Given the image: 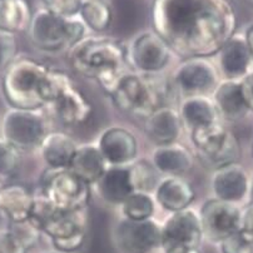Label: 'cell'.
I'll return each mask as SVG.
<instances>
[{
  "instance_id": "25",
  "label": "cell",
  "mask_w": 253,
  "mask_h": 253,
  "mask_svg": "<svg viewBox=\"0 0 253 253\" xmlns=\"http://www.w3.org/2000/svg\"><path fill=\"white\" fill-rule=\"evenodd\" d=\"M98 192L109 205H123L134 189L128 167H109L97 183Z\"/></svg>"
},
{
  "instance_id": "30",
  "label": "cell",
  "mask_w": 253,
  "mask_h": 253,
  "mask_svg": "<svg viewBox=\"0 0 253 253\" xmlns=\"http://www.w3.org/2000/svg\"><path fill=\"white\" fill-rule=\"evenodd\" d=\"M126 167L129 170L130 180H132L134 192L149 193L157 188L159 183V172L154 168L152 162L147 161V159H140V161L132 162Z\"/></svg>"
},
{
  "instance_id": "46",
  "label": "cell",
  "mask_w": 253,
  "mask_h": 253,
  "mask_svg": "<svg viewBox=\"0 0 253 253\" xmlns=\"http://www.w3.org/2000/svg\"><path fill=\"white\" fill-rule=\"evenodd\" d=\"M1 186H3V183H1V182H0V187H1Z\"/></svg>"
},
{
  "instance_id": "16",
  "label": "cell",
  "mask_w": 253,
  "mask_h": 253,
  "mask_svg": "<svg viewBox=\"0 0 253 253\" xmlns=\"http://www.w3.org/2000/svg\"><path fill=\"white\" fill-rule=\"evenodd\" d=\"M98 148L111 167H126L135 161L138 143L134 134L126 128L113 126L100 137Z\"/></svg>"
},
{
  "instance_id": "28",
  "label": "cell",
  "mask_w": 253,
  "mask_h": 253,
  "mask_svg": "<svg viewBox=\"0 0 253 253\" xmlns=\"http://www.w3.org/2000/svg\"><path fill=\"white\" fill-rule=\"evenodd\" d=\"M32 11L27 0H0V29L15 33L28 30Z\"/></svg>"
},
{
  "instance_id": "1",
  "label": "cell",
  "mask_w": 253,
  "mask_h": 253,
  "mask_svg": "<svg viewBox=\"0 0 253 253\" xmlns=\"http://www.w3.org/2000/svg\"><path fill=\"white\" fill-rule=\"evenodd\" d=\"M151 20L154 32L186 59L215 55L238 24L231 0H153Z\"/></svg>"
},
{
  "instance_id": "37",
  "label": "cell",
  "mask_w": 253,
  "mask_h": 253,
  "mask_svg": "<svg viewBox=\"0 0 253 253\" xmlns=\"http://www.w3.org/2000/svg\"><path fill=\"white\" fill-rule=\"evenodd\" d=\"M27 251L9 229L0 231V253H27Z\"/></svg>"
},
{
  "instance_id": "15",
  "label": "cell",
  "mask_w": 253,
  "mask_h": 253,
  "mask_svg": "<svg viewBox=\"0 0 253 253\" xmlns=\"http://www.w3.org/2000/svg\"><path fill=\"white\" fill-rule=\"evenodd\" d=\"M173 81L188 97L206 95L218 84V73L207 58H188L177 68Z\"/></svg>"
},
{
  "instance_id": "19",
  "label": "cell",
  "mask_w": 253,
  "mask_h": 253,
  "mask_svg": "<svg viewBox=\"0 0 253 253\" xmlns=\"http://www.w3.org/2000/svg\"><path fill=\"white\" fill-rule=\"evenodd\" d=\"M182 119L174 108L162 105L146 118L144 130L157 146H166L177 142L182 132Z\"/></svg>"
},
{
  "instance_id": "7",
  "label": "cell",
  "mask_w": 253,
  "mask_h": 253,
  "mask_svg": "<svg viewBox=\"0 0 253 253\" xmlns=\"http://www.w3.org/2000/svg\"><path fill=\"white\" fill-rule=\"evenodd\" d=\"M191 139L200 161L213 169L238 163L242 156L238 138L219 122L191 130Z\"/></svg>"
},
{
  "instance_id": "21",
  "label": "cell",
  "mask_w": 253,
  "mask_h": 253,
  "mask_svg": "<svg viewBox=\"0 0 253 253\" xmlns=\"http://www.w3.org/2000/svg\"><path fill=\"white\" fill-rule=\"evenodd\" d=\"M213 103L219 114V118L229 122H237L248 113L247 104L243 99L240 81L223 79L213 90Z\"/></svg>"
},
{
  "instance_id": "2",
  "label": "cell",
  "mask_w": 253,
  "mask_h": 253,
  "mask_svg": "<svg viewBox=\"0 0 253 253\" xmlns=\"http://www.w3.org/2000/svg\"><path fill=\"white\" fill-rule=\"evenodd\" d=\"M69 62L76 72L95 79L107 93L124 74L126 49L117 39L104 37L83 38L69 49Z\"/></svg>"
},
{
  "instance_id": "24",
  "label": "cell",
  "mask_w": 253,
  "mask_h": 253,
  "mask_svg": "<svg viewBox=\"0 0 253 253\" xmlns=\"http://www.w3.org/2000/svg\"><path fill=\"white\" fill-rule=\"evenodd\" d=\"M43 159L50 169H67L76 154V140L64 132L46 133L39 146Z\"/></svg>"
},
{
  "instance_id": "26",
  "label": "cell",
  "mask_w": 253,
  "mask_h": 253,
  "mask_svg": "<svg viewBox=\"0 0 253 253\" xmlns=\"http://www.w3.org/2000/svg\"><path fill=\"white\" fill-rule=\"evenodd\" d=\"M68 169L90 186L97 183L108 167L98 146L84 144L77 148Z\"/></svg>"
},
{
  "instance_id": "6",
  "label": "cell",
  "mask_w": 253,
  "mask_h": 253,
  "mask_svg": "<svg viewBox=\"0 0 253 253\" xmlns=\"http://www.w3.org/2000/svg\"><path fill=\"white\" fill-rule=\"evenodd\" d=\"M29 38L39 50L58 53L70 49L84 38L85 25L82 20L58 15L41 9L32 16L28 28Z\"/></svg>"
},
{
  "instance_id": "36",
  "label": "cell",
  "mask_w": 253,
  "mask_h": 253,
  "mask_svg": "<svg viewBox=\"0 0 253 253\" xmlns=\"http://www.w3.org/2000/svg\"><path fill=\"white\" fill-rule=\"evenodd\" d=\"M238 234L245 242L253 243V201L241 210V224Z\"/></svg>"
},
{
  "instance_id": "13",
  "label": "cell",
  "mask_w": 253,
  "mask_h": 253,
  "mask_svg": "<svg viewBox=\"0 0 253 253\" xmlns=\"http://www.w3.org/2000/svg\"><path fill=\"white\" fill-rule=\"evenodd\" d=\"M203 236L215 243L238 233L241 224V208L234 203L213 198L202 206L200 212Z\"/></svg>"
},
{
  "instance_id": "39",
  "label": "cell",
  "mask_w": 253,
  "mask_h": 253,
  "mask_svg": "<svg viewBox=\"0 0 253 253\" xmlns=\"http://www.w3.org/2000/svg\"><path fill=\"white\" fill-rule=\"evenodd\" d=\"M245 242V241L241 238V236L238 233L233 234V236H229L228 238L222 241L219 245H221V251L222 253H237L238 248L241 247V245Z\"/></svg>"
},
{
  "instance_id": "9",
  "label": "cell",
  "mask_w": 253,
  "mask_h": 253,
  "mask_svg": "<svg viewBox=\"0 0 253 253\" xmlns=\"http://www.w3.org/2000/svg\"><path fill=\"white\" fill-rule=\"evenodd\" d=\"M42 193L60 211L88 208L90 186L70 169H50L43 179Z\"/></svg>"
},
{
  "instance_id": "11",
  "label": "cell",
  "mask_w": 253,
  "mask_h": 253,
  "mask_svg": "<svg viewBox=\"0 0 253 253\" xmlns=\"http://www.w3.org/2000/svg\"><path fill=\"white\" fill-rule=\"evenodd\" d=\"M172 49L167 42L156 32L142 33L132 42L126 50V63H129L140 74H151L161 72L168 64Z\"/></svg>"
},
{
  "instance_id": "3",
  "label": "cell",
  "mask_w": 253,
  "mask_h": 253,
  "mask_svg": "<svg viewBox=\"0 0 253 253\" xmlns=\"http://www.w3.org/2000/svg\"><path fill=\"white\" fill-rule=\"evenodd\" d=\"M41 92L44 104L50 105L55 118L64 126H79L92 116V103L63 70L49 68Z\"/></svg>"
},
{
  "instance_id": "8",
  "label": "cell",
  "mask_w": 253,
  "mask_h": 253,
  "mask_svg": "<svg viewBox=\"0 0 253 253\" xmlns=\"http://www.w3.org/2000/svg\"><path fill=\"white\" fill-rule=\"evenodd\" d=\"M45 119L41 109L10 108L1 122V138L18 151L38 148L46 134Z\"/></svg>"
},
{
  "instance_id": "22",
  "label": "cell",
  "mask_w": 253,
  "mask_h": 253,
  "mask_svg": "<svg viewBox=\"0 0 253 253\" xmlns=\"http://www.w3.org/2000/svg\"><path fill=\"white\" fill-rule=\"evenodd\" d=\"M196 198V192L188 180L182 177H167L159 180L156 188V201L170 213L189 208Z\"/></svg>"
},
{
  "instance_id": "41",
  "label": "cell",
  "mask_w": 253,
  "mask_h": 253,
  "mask_svg": "<svg viewBox=\"0 0 253 253\" xmlns=\"http://www.w3.org/2000/svg\"><path fill=\"white\" fill-rule=\"evenodd\" d=\"M166 253H201L198 248H173L166 251Z\"/></svg>"
},
{
  "instance_id": "10",
  "label": "cell",
  "mask_w": 253,
  "mask_h": 253,
  "mask_svg": "<svg viewBox=\"0 0 253 253\" xmlns=\"http://www.w3.org/2000/svg\"><path fill=\"white\" fill-rule=\"evenodd\" d=\"M88 228L86 208L79 211H60L58 208L42 224V233H45L51 243L60 252H74L83 246Z\"/></svg>"
},
{
  "instance_id": "4",
  "label": "cell",
  "mask_w": 253,
  "mask_h": 253,
  "mask_svg": "<svg viewBox=\"0 0 253 253\" xmlns=\"http://www.w3.org/2000/svg\"><path fill=\"white\" fill-rule=\"evenodd\" d=\"M48 65L29 57L15 58L1 76V92L10 108L41 109L42 83Z\"/></svg>"
},
{
  "instance_id": "23",
  "label": "cell",
  "mask_w": 253,
  "mask_h": 253,
  "mask_svg": "<svg viewBox=\"0 0 253 253\" xmlns=\"http://www.w3.org/2000/svg\"><path fill=\"white\" fill-rule=\"evenodd\" d=\"M152 165L159 173L168 177H182L191 170L193 157L187 147L175 142L157 147L152 156Z\"/></svg>"
},
{
  "instance_id": "42",
  "label": "cell",
  "mask_w": 253,
  "mask_h": 253,
  "mask_svg": "<svg viewBox=\"0 0 253 253\" xmlns=\"http://www.w3.org/2000/svg\"><path fill=\"white\" fill-rule=\"evenodd\" d=\"M237 253H253V243L243 242L238 248Z\"/></svg>"
},
{
  "instance_id": "43",
  "label": "cell",
  "mask_w": 253,
  "mask_h": 253,
  "mask_svg": "<svg viewBox=\"0 0 253 253\" xmlns=\"http://www.w3.org/2000/svg\"><path fill=\"white\" fill-rule=\"evenodd\" d=\"M250 194H251V201H253V179L251 182V186H250Z\"/></svg>"
},
{
  "instance_id": "40",
  "label": "cell",
  "mask_w": 253,
  "mask_h": 253,
  "mask_svg": "<svg viewBox=\"0 0 253 253\" xmlns=\"http://www.w3.org/2000/svg\"><path fill=\"white\" fill-rule=\"evenodd\" d=\"M245 39H246V43H247L248 48H250L251 54H252L253 57V23L248 27L247 32L245 34Z\"/></svg>"
},
{
  "instance_id": "14",
  "label": "cell",
  "mask_w": 253,
  "mask_h": 253,
  "mask_svg": "<svg viewBox=\"0 0 253 253\" xmlns=\"http://www.w3.org/2000/svg\"><path fill=\"white\" fill-rule=\"evenodd\" d=\"M203 236L200 213L192 208L174 212L162 226V248H198Z\"/></svg>"
},
{
  "instance_id": "17",
  "label": "cell",
  "mask_w": 253,
  "mask_h": 253,
  "mask_svg": "<svg viewBox=\"0 0 253 253\" xmlns=\"http://www.w3.org/2000/svg\"><path fill=\"white\" fill-rule=\"evenodd\" d=\"M250 177L248 173L240 163L223 166L214 169L212 177V189L215 198L224 202L238 203L243 202L250 194Z\"/></svg>"
},
{
  "instance_id": "31",
  "label": "cell",
  "mask_w": 253,
  "mask_h": 253,
  "mask_svg": "<svg viewBox=\"0 0 253 253\" xmlns=\"http://www.w3.org/2000/svg\"><path fill=\"white\" fill-rule=\"evenodd\" d=\"M122 211L126 219L144 221L151 219L156 211V205L149 193L134 192L122 205Z\"/></svg>"
},
{
  "instance_id": "38",
  "label": "cell",
  "mask_w": 253,
  "mask_h": 253,
  "mask_svg": "<svg viewBox=\"0 0 253 253\" xmlns=\"http://www.w3.org/2000/svg\"><path fill=\"white\" fill-rule=\"evenodd\" d=\"M241 90H242L243 99L247 104L250 112H253V70L240 81Z\"/></svg>"
},
{
  "instance_id": "34",
  "label": "cell",
  "mask_w": 253,
  "mask_h": 253,
  "mask_svg": "<svg viewBox=\"0 0 253 253\" xmlns=\"http://www.w3.org/2000/svg\"><path fill=\"white\" fill-rule=\"evenodd\" d=\"M18 44L15 34L0 29V72L3 73L5 68L16 58Z\"/></svg>"
},
{
  "instance_id": "27",
  "label": "cell",
  "mask_w": 253,
  "mask_h": 253,
  "mask_svg": "<svg viewBox=\"0 0 253 253\" xmlns=\"http://www.w3.org/2000/svg\"><path fill=\"white\" fill-rule=\"evenodd\" d=\"M182 123L189 129H198L210 126L219 122V114L214 107V103L207 95H191L187 97L180 105L178 112Z\"/></svg>"
},
{
  "instance_id": "20",
  "label": "cell",
  "mask_w": 253,
  "mask_h": 253,
  "mask_svg": "<svg viewBox=\"0 0 253 253\" xmlns=\"http://www.w3.org/2000/svg\"><path fill=\"white\" fill-rule=\"evenodd\" d=\"M34 194L23 184L0 187V215L9 223H19L29 218Z\"/></svg>"
},
{
  "instance_id": "12",
  "label": "cell",
  "mask_w": 253,
  "mask_h": 253,
  "mask_svg": "<svg viewBox=\"0 0 253 253\" xmlns=\"http://www.w3.org/2000/svg\"><path fill=\"white\" fill-rule=\"evenodd\" d=\"M121 253H152L162 247V226L153 218L144 221L122 219L114 231Z\"/></svg>"
},
{
  "instance_id": "29",
  "label": "cell",
  "mask_w": 253,
  "mask_h": 253,
  "mask_svg": "<svg viewBox=\"0 0 253 253\" xmlns=\"http://www.w3.org/2000/svg\"><path fill=\"white\" fill-rule=\"evenodd\" d=\"M78 14L83 24L97 33L104 32L111 25L112 9L104 0H82Z\"/></svg>"
},
{
  "instance_id": "44",
  "label": "cell",
  "mask_w": 253,
  "mask_h": 253,
  "mask_svg": "<svg viewBox=\"0 0 253 253\" xmlns=\"http://www.w3.org/2000/svg\"><path fill=\"white\" fill-rule=\"evenodd\" d=\"M245 1L248 4V5L251 6V8L253 9V0H245Z\"/></svg>"
},
{
  "instance_id": "45",
  "label": "cell",
  "mask_w": 253,
  "mask_h": 253,
  "mask_svg": "<svg viewBox=\"0 0 253 253\" xmlns=\"http://www.w3.org/2000/svg\"><path fill=\"white\" fill-rule=\"evenodd\" d=\"M252 156H253V144H252Z\"/></svg>"
},
{
  "instance_id": "35",
  "label": "cell",
  "mask_w": 253,
  "mask_h": 253,
  "mask_svg": "<svg viewBox=\"0 0 253 253\" xmlns=\"http://www.w3.org/2000/svg\"><path fill=\"white\" fill-rule=\"evenodd\" d=\"M44 9L54 14L72 18L79 13L82 0H41Z\"/></svg>"
},
{
  "instance_id": "33",
  "label": "cell",
  "mask_w": 253,
  "mask_h": 253,
  "mask_svg": "<svg viewBox=\"0 0 253 253\" xmlns=\"http://www.w3.org/2000/svg\"><path fill=\"white\" fill-rule=\"evenodd\" d=\"M8 229L27 250L34 247L41 240L42 232L37 227L33 226L29 219L19 222V223H10V227Z\"/></svg>"
},
{
  "instance_id": "18",
  "label": "cell",
  "mask_w": 253,
  "mask_h": 253,
  "mask_svg": "<svg viewBox=\"0 0 253 253\" xmlns=\"http://www.w3.org/2000/svg\"><path fill=\"white\" fill-rule=\"evenodd\" d=\"M215 55L224 79L241 81L253 70V57L242 35L234 34Z\"/></svg>"
},
{
  "instance_id": "5",
  "label": "cell",
  "mask_w": 253,
  "mask_h": 253,
  "mask_svg": "<svg viewBox=\"0 0 253 253\" xmlns=\"http://www.w3.org/2000/svg\"><path fill=\"white\" fill-rule=\"evenodd\" d=\"M109 94L121 111L146 119L162 107L167 90L165 84L151 76L124 73Z\"/></svg>"
},
{
  "instance_id": "32",
  "label": "cell",
  "mask_w": 253,
  "mask_h": 253,
  "mask_svg": "<svg viewBox=\"0 0 253 253\" xmlns=\"http://www.w3.org/2000/svg\"><path fill=\"white\" fill-rule=\"evenodd\" d=\"M20 165L19 151L5 139L0 138V182L14 177Z\"/></svg>"
}]
</instances>
